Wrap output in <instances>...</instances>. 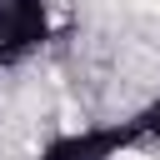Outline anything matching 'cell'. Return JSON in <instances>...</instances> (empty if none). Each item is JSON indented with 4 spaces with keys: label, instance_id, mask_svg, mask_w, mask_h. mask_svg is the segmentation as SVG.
Wrapping results in <instances>:
<instances>
[{
    "label": "cell",
    "instance_id": "7a4b0ae2",
    "mask_svg": "<svg viewBox=\"0 0 160 160\" xmlns=\"http://www.w3.org/2000/svg\"><path fill=\"white\" fill-rule=\"evenodd\" d=\"M50 40V0H0V70H15Z\"/></svg>",
    "mask_w": 160,
    "mask_h": 160
},
{
    "label": "cell",
    "instance_id": "6da1fadb",
    "mask_svg": "<svg viewBox=\"0 0 160 160\" xmlns=\"http://www.w3.org/2000/svg\"><path fill=\"white\" fill-rule=\"evenodd\" d=\"M130 145H140L135 120H115V125H80V130H60L40 145V160H120Z\"/></svg>",
    "mask_w": 160,
    "mask_h": 160
},
{
    "label": "cell",
    "instance_id": "3957f363",
    "mask_svg": "<svg viewBox=\"0 0 160 160\" xmlns=\"http://www.w3.org/2000/svg\"><path fill=\"white\" fill-rule=\"evenodd\" d=\"M130 120H135L140 140H155V135H160V95H155V100H150V105H145L140 115H130Z\"/></svg>",
    "mask_w": 160,
    "mask_h": 160
}]
</instances>
